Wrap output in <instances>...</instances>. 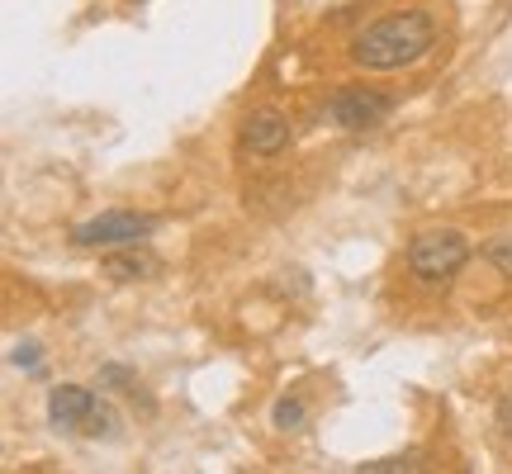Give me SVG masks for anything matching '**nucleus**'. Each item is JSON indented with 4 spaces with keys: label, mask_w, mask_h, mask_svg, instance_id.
Returning <instances> with one entry per match:
<instances>
[{
    "label": "nucleus",
    "mask_w": 512,
    "mask_h": 474,
    "mask_svg": "<svg viewBox=\"0 0 512 474\" xmlns=\"http://www.w3.org/2000/svg\"><path fill=\"white\" fill-rule=\"evenodd\" d=\"M498 427H503V437L512 441V394L508 399H498Z\"/></svg>",
    "instance_id": "nucleus-13"
},
{
    "label": "nucleus",
    "mask_w": 512,
    "mask_h": 474,
    "mask_svg": "<svg viewBox=\"0 0 512 474\" xmlns=\"http://www.w3.org/2000/svg\"><path fill=\"white\" fill-rule=\"evenodd\" d=\"M95 403L100 399H95L91 389H81V384H57V389H48V422L81 432V422L91 418Z\"/></svg>",
    "instance_id": "nucleus-6"
},
{
    "label": "nucleus",
    "mask_w": 512,
    "mask_h": 474,
    "mask_svg": "<svg viewBox=\"0 0 512 474\" xmlns=\"http://www.w3.org/2000/svg\"><path fill=\"white\" fill-rule=\"evenodd\" d=\"M290 147V119L280 110H256L247 114L242 124V152H256V157H275Z\"/></svg>",
    "instance_id": "nucleus-5"
},
{
    "label": "nucleus",
    "mask_w": 512,
    "mask_h": 474,
    "mask_svg": "<svg viewBox=\"0 0 512 474\" xmlns=\"http://www.w3.org/2000/svg\"><path fill=\"white\" fill-rule=\"evenodd\" d=\"M389 114H394V95L375 91V86H342V91L328 100V124L342 128V133L380 128Z\"/></svg>",
    "instance_id": "nucleus-3"
},
{
    "label": "nucleus",
    "mask_w": 512,
    "mask_h": 474,
    "mask_svg": "<svg viewBox=\"0 0 512 474\" xmlns=\"http://www.w3.org/2000/svg\"><path fill=\"white\" fill-rule=\"evenodd\" d=\"M484 256L498 266V275H508L512 280V237H494V242L484 247Z\"/></svg>",
    "instance_id": "nucleus-11"
},
{
    "label": "nucleus",
    "mask_w": 512,
    "mask_h": 474,
    "mask_svg": "<svg viewBox=\"0 0 512 474\" xmlns=\"http://www.w3.org/2000/svg\"><path fill=\"white\" fill-rule=\"evenodd\" d=\"M10 361L24 365V370H38V342H19V347L10 351Z\"/></svg>",
    "instance_id": "nucleus-12"
},
{
    "label": "nucleus",
    "mask_w": 512,
    "mask_h": 474,
    "mask_svg": "<svg viewBox=\"0 0 512 474\" xmlns=\"http://www.w3.org/2000/svg\"><path fill=\"white\" fill-rule=\"evenodd\" d=\"M361 474H413V470H422L418 465V456L408 451V456H389V460H366V465H356Z\"/></svg>",
    "instance_id": "nucleus-10"
},
{
    "label": "nucleus",
    "mask_w": 512,
    "mask_h": 474,
    "mask_svg": "<svg viewBox=\"0 0 512 474\" xmlns=\"http://www.w3.org/2000/svg\"><path fill=\"white\" fill-rule=\"evenodd\" d=\"M157 271H162V261H157L152 252H138V242H133V247H124V252H110L105 261H100V275H105V280H114V285L152 280Z\"/></svg>",
    "instance_id": "nucleus-7"
},
{
    "label": "nucleus",
    "mask_w": 512,
    "mask_h": 474,
    "mask_svg": "<svg viewBox=\"0 0 512 474\" xmlns=\"http://www.w3.org/2000/svg\"><path fill=\"white\" fill-rule=\"evenodd\" d=\"M465 261H470V237L456 233V228H427L408 242V271L427 285L451 280Z\"/></svg>",
    "instance_id": "nucleus-2"
},
{
    "label": "nucleus",
    "mask_w": 512,
    "mask_h": 474,
    "mask_svg": "<svg viewBox=\"0 0 512 474\" xmlns=\"http://www.w3.org/2000/svg\"><path fill=\"white\" fill-rule=\"evenodd\" d=\"M437 43V24L427 10H399V15L375 19L370 29L351 38V62L366 67V72H399V67H413L432 53Z\"/></svg>",
    "instance_id": "nucleus-1"
},
{
    "label": "nucleus",
    "mask_w": 512,
    "mask_h": 474,
    "mask_svg": "<svg viewBox=\"0 0 512 474\" xmlns=\"http://www.w3.org/2000/svg\"><path fill=\"white\" fill-rule=\"evenodd\" d=\"M147 233H157V219L152 214H133V209H110V214H95V219L76 223L72 242L76 247H133L143 242Z\"/></svg>",
    "instance_id": "nucleus-4"
},
{
    "label": "nucleus",
    "mask_w": 512,
    "mask_h": 474,
    "mask_svg": "<svg viewBox=\"0 0 512 474\" xmlns=\"http://www.w3.org/2000/svg\"><path fill=\"white\" fill-rule=\"evenodd\" d=\"M304 418H309V403H304V399H294V394L275 399L271 427H280V432H294V427H304Z\"/></svg>",
    "instance_id": "nucleus-9"
},
{
    "label": "nucleus",
    "mask_w": 512,
    "mask_h": 474,
    "mask_svg": "<svg viewBox=\"0 0 512 474\" xmlns=\"http://www.w3.org/2000/svg\"><path fill=\"white\" fill-rule=\"evenodd\" d=\"M119 427H124V418H119L110 403L100 399V403L91 408V418L81 422V437H91V441H114V437H119Z\"/></svg>",
    "instance_id": "nucleus-8"
}]
</instances>
